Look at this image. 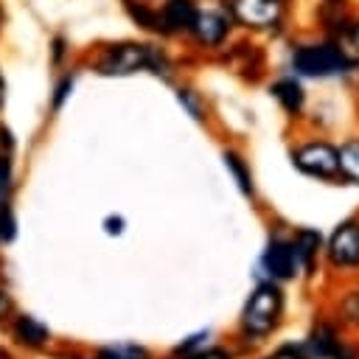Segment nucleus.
<instances>
[{"mask_svg": "<svg viewBox=\"0 0 359 359\" xmlns=\"http://www.w3.org/2000/svg\"><path fill=\"white\" fill-rule=\"evenodd\" d=\"M280 309H283V297H280V289L275 283H261L247 306H244V331L252 334V337H264L269 334L275 325H278V317H280Z\"/></svg>", "mask_w": 359, "mask_h": 359, "instance_id": "nucleus-1", "label": "nucleus"}, {"mask_svg": "<svg viewBox=\"0 0 359 359\" xmlns=\"http://www.w3.org/2000/svg\"><path fill=\"white\" fill-rule=\"evenodd\" d=\"M143 67H151L154 73H160L163 56L157 50H151L149 45H135V42L112 45L98 62V70L104 76H129V73H137Z\"/></svg>", "mask_w": 359, "mask_h": 359, "instance_id": "nucleus-2", "label": "nucleus"}, {"mask_svg": "<svg viewBox=\"0 0 359 359\" xmlns=\"http://www.w3.org/2000/svg\"><path fill=\"white\" fill-rule=\"evenodd\" d=\"M294 70L303 76H334L348 67V59L334 45H309L294 53Z\"/></svg>", "mask_w": 359, "mask_h": 359, "instance_id": "nucleus-3", "label": "nucleus"}, {"mask_svg": "<svg viewBox=\"0 0 359 359\" xmlns=\"http://www.w3.org/2000/svg\"><path fill=\"white\" fill-rule=\"evenodd\" d=\"M294 165L311 177H334L339 171L337 149L328 143H306L292 154Z\"/></svg>", "mask_w": 359, "mask_h": 359, "instance_id": "nucleus-4", "label": "nucleus"}, {"mask_svg": "<svg viewBox=\"0 0 359 359\" xmlns=\"http://www.w3.org/2000/svg\"><path fill=\"white\" fill-rule=\"evenodd\" d=\"M328 258L337 266H356L359 264V224L345 222L334 230L328 241Z\"/></svg>", "mask_w": 359, "mask_h": 359, "instance_id": "nucleus-5", "label": "nucleus"}, {"mask_svg": "<svg viewBox=\"0 0 359 359\" xmlns=\"http://www.w3.org/2000/svg\"><path fill=\"white\" fill-rule=\"evenodd\" d=\"M230 8L247 25H272L280 17V0H233Z\"/></svg>", "mask_w": 359, "mask_h": 359, "instance_id": "nucleus-6", "label": "nucleus"}, {"mask_svg": "<svg viewBox=\"0 0 359 359\" xmlns=\"http://www.w3.org/2000/svg\"><path fill=\"white\" fill-rule=\"evenodd\" d=\"M264 266L269 269V275L275 278H292L294 275V266H297V258H294V247L283 238H275L266 252H264Z\"/></svg>", "mask_w": 359, "mask_h": 359, "instance_id": "nucleus-7", "label": "nucleus"}, {"mask_svg": "<svg viewBox=\"0 0 359 359\" xmlns=\"http://www.w3.org/2000/svg\"><path fill=\"white\" fill-rule=\"evenodd\" d=\"M191 31L196 34L199 42L205 45H219L227 34V20L219 14V11H199L194 14V22H191Z\"/></svg>", "mask_w": 359, "mask_h": 359, "instance_id": "nucleus-8", "label": "nucleus"}, {"mask_svg": "<svg viewBox=\"0 0 359 359\" xmlns=\"http://www.w3.org/2000/svg\"><path fill=\"white\" fill-rule=\"evenodd\" d=\"M194 14H196V8H194L191 0H168L165 8H163V17H160V20H163L160 28H165V31H182V28H191Z\"/></svg>", "mask_w": 359, "mask_h": 359, "instance_id": "nucleus-9", "label": "nucleus"}, {"mask_svg": "<svg viewBox=\"0 0 359 359\" xmlns=\"http://www.w3.org/2000/svg\"><path fill=\"white\" fill-rule=\"evenodd\" d=\"M292 247H294V258L303 264V269L311 272V269H314V255H317V250H320V233H314V230H300Z\"/></svg>", "mask_w": 359, "mask_h": 359, "instance_id": "nucleus-10", "label": "nucleus"}, {"mask_svg": "<svg viewBox=\"0 0 359 359\" xmlns=\"http://www.w3.org/2000/svg\"><path fill=\"white\" fill-rule=\"evenodd\" d=\"M309 348H311V353H314L317 359H334L342 345H339V339L334 337V331H331L328 325H320V328L311 334Z\"/></svg>", "mask_w": 359, "mask_h": 359, "instance_id": "nucleus-11", "label": "nucleus"}, {"mask_svg": "<svg viewBox=\"0 0 359 359\" xmlns=\"http://www.w3.org/2000/svg\"><path fill=\"white\" fill-rule=\"evenodd\" d=\"M272 95H275V98L283 104V109H289V112H300V107H303V90H300V84L292 81V79L275 81V84H272Z\"/></svg>", "mask_w": 359, "mask_h": 359, "instance_id": "nucleus-12", "label": "nucleus"}, {"mask_svg": "<svg viewBox=\"0 0 359 359\" xmlns=\"http://www.w3.org/2000/svg\"><path fill=\"white\" fill-rule=\"evenodd\" d=\"M14 334H17V339L22 345H31V348H36V345H42L48 339V328L42 323H36L34 317H20L17 325H14Z\"/></svg>", "mask_w": 359, "mask_h": 359, "instance_id": "nucleus-13", "label": "nucleus"}, {"mask_svg": "<svg viewBox=\"0 0 359 359\" xmlns=\"http://www.w3.org/2000/svg\"><path fill=\"white\" fill-rule=\"evenodd\" d=\"M337 157H339V171H342L345 177H351V180L359 182V140L345 143V146L337 151Z\"/></svg>", "mask_w": 359, "mask_h": 359, "instance_id": "nucleus-14", "label": "nucleus"}, {"mask_svg": "<svg viewBox=\"0 0 359 359\" xmlns=\"http://www.w3.org/2000/svg\"><path fill=\"white\" fill-rule=\"evenodd\" d=\"M98 359H146V351L137 345H115V348H104Z\"/></svg>", "mask_w": 359, "mask_h": 359, "instance_id": "nucleus-15", "label": "nucleus"}, {"mask_svg": "<svg viewBox=\"0 0 359 359\" xmlns=\"http://www.w3.org/2000/svg\"><path fill=\"white\" fill-rule=\"evenodd\" d=\"M224 163H227V168L236 174V180H238V188H241L244 194H252V180H250V174H247L244 163H241L236 154H224Z\"/></svg>", "mask_w": 359, "mask_h": 359, "instance_id": "nucleus-16", "label": "nucleus"}, {"mask_svg": "<svg viewBox=\"0 0 359 359\" xmlns=\"http://www.w3.org/2000/svg\"><path fill=\"white\" fill-rule=\"evenodd\" d=\"M14 238V216L8 208H0V241H11Z\"/></svg>", "mask_w": 359, "mask_h": 359, "instance_id": "nucleus-17", "label": "nucleus"}, {"mask_svg": "<svg viewBox=\"0 0 359 359\" xmlns=\"http://www.w3.org/2000/svg\"><path fill=\"white\" fill-rule=\"evenodd\" d=\"M342 317H345L348 323H359V292H353V294L345 297V303H342Z\"/></svg>", "mask_w": 359, "mask_h": 359, "instance_id": "nucleus-18", "label": "nucleus"}, {"mask_svg": "<svg viewBox=\"0 0 359 359\" xmlns=\"http://www.w3.org/2000/svg\"><path fill=\"white\" fill-rule=\"evenodd\" d=\"M8 182H11V165H8L6 157H0V202H3V196L8 191Z\"/></svg>", "mask_w": 359, "mask_h": 359, "instance_id": "nucleus-19", "label": "nucleus"}, {"mask_svg": "<svg viewBox=\"0 0 359 359\" xmlns=\"http://www.w3.org/2000/svg\"><path fill=\"white\" fill-rule=\"evenodd\" d=\"M191 359H230V353L222 351V348H208V351H202V353H196Z\"/></svg>", "mask_w": 359, "mask_h": 359, "instance_id": "nucleus-20", "label": "nucleus"}, {"mask_svg": "<svg viewBox=\"0 0 359 359\" xmlns=\"http://www.w3.org/2000/svg\"><path fill=\"white\" fill-rule=\"evenodd\" d=\"M180 101L188 104V109L194 112V118H202V115H199V104H196V98L191 95V90H180Z\"/></svg>", "mask_w": 359, "mask_h": 359, "instance_id": "nucleus-21", "label": "nucleus"}, {"mask_svg": "<svg viewBox=\"0 0 359 359\" xmlns=\"http://www.w3.org/2000/svg\"><path fill=\"white\" fill-rule=\"evenodd\" d=\"M269 359H303V353L300 351H294V348H280L278 353H272Z\"/></svg>", "mask_w": 359, "mask_h": 359, "instance_id": "nucleus-22", "label": "nucleus"}, {"mask_svg": "<svg viewBox=\"0 0 359 359\" xmlns=\"http://www.w3.org/2000/svg\"><path fill=\"white\" fill-rule=\"evenodd\" d=\"M8 311H11V297L6 289H0V317H6Z\"/></svg>", "mask_w": 359, "mask_h": 359, "instance_id": "nucleus-23", "label": "nucleus"}, {"mask_svg": "<svg viewBox=\"0 0 359 359\" xmlns=\"http://www.w3.org/2000/svg\"><path fill=\"white\" fill-rule=\"evenodd\" d=\"M67 90H70V79H65V81L59 84V90H56V98H53V104H56V107L62 104V98L67 95Z\"/></svg>", "mask_w": 359, "mask_h": 359, "instance_id": "nucleus-24", "label": "nucleus"}, {"mask_svg": "<svg viewBox=\"0 0 359 359\" xmlns=\"http://www.w3.org/2000/svg\"><path fill=\"white\" fill-rule=\"evenodd\" d=\"M123 230V219H107V233H121Z\"/></svg>", "mask_w": 359, "mask_h": 359, "instance_id": "nucleus-25", "label": "nucleus"}, {"mask_svg": "<svg viewBox=\"0 0 359 359\" xmlns=\"http://www.w3.org/2000/svg\"><path fill=\"white\" fill-rule=\"evenodd\" d=\"M348 39H351V45H353V50H359V22L348 31Z\"/></svg>", "mask_w": 359, "mask_h": 359, "instance_id": "nucleus-26", "label": "nucleus"}, {"mask_svg": "<svg viewBox=\"0 0 359 359\" xmlns=\"http://www.w3.org/2000/svg\"><path fill=\"white\" fill-rule=\"evenodd\" d=\"M3 90H6V87H3V79H0V104H3Z\"/></svg>", "mask_w": 359, "mask_h": 359, "instance_id": "nucleus-27", "label": "nucleus"}]
</instances>
